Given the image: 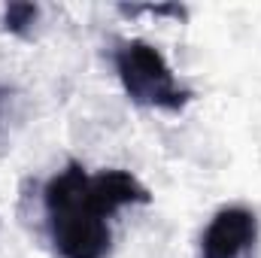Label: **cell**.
Returning a JSON list of instances; mask_svg holds the SVG:
<instances>
[{"mask_svg":"<svg viewBox=\"0 0 261 258\" xmlns=\"http://www.w3.org/2000/svg\"><path fill=\"white\" fill-rule=\"evenodd\" d=\"M46 225L61 258H107L113 249L110 216L130 203H149V189L128 170L88 173L70 161L46 183Z\"/></svg>","mask_w":261,"mask_h":258,"instance_id":"6da1fadb","label":"cell"},{"mask_svg":"<svg viewBox=\"0 0 261 258\" xmlns=\"http://www.w3.org/2000/svg\"><path fill=\"white\" fill-rule=\"evenodd\" d=\"M113 61H116V73L125 94L137 107L167 110V113H179L189 107L192 91L176 82L164 55L146 40H125L116 49Z\"/></svg>","mask_w":261,"mask_h":258,"instance_id":"7a4b0ae2","label":"cell"},{"mask_svg":"<svg viewBox=\"0 0 261 258\" xmlns=\"http://www.w3.org/2000/svg\"><path fill=\"white\" fill-rule=\"evenodd\" d=\"M258 237V219L246 207H222L200 237V258H240Z\"/></svg>","mask_w":261,"mask_h":258,"instance_id":"3957f363","label":"cell"},{"mask_svg":"<svg viewBox=\"0 0 261 258\" xmlns=\"http://www.w3.org/2000/svg\"><path fill=\"white\" fill-rule=\"evenodd\" d=\"M37 6L34 3H9L6 6V31L9 34H18V37H24L28 31H31V24L37 21Z\"/></svg>","mask_w":261,"mask_h":258,"instance_id":"277c9868","label":"cell"}]
</instances>
